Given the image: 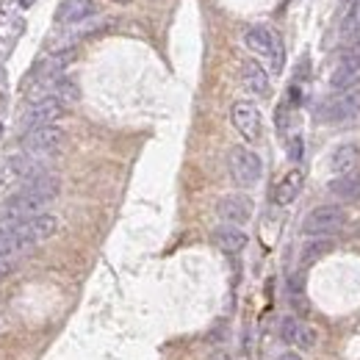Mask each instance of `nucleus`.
<instances>
[{"label":"nucleus","mask_w":360,"mask_h":360,"mask_svg":"<svg viewBox=\"0 0 360 360\" xmlns=\"http://www.w3.org/2000/svg\"><path fill=\"white\" fill-rule=\"evenodd\" d=\"M244 45H247L255 56L266 58L274 72L283 69L285 53H283V42H280V36H277L274 31H269V28H263V25H252V28H247V34H244Z\"/></svg>","instance_id":"nucleus-5"},{"label":"nucleus","mask_w":360,"mask_h":360,"mask_svg":"<svg viewBox=\"0 0 360 360\" xmlns=\"http://www.w3.org/2000/svg\"><path fill=\"white\" fill-rule=\"evenodd\" d=\"M357 84H360V42H355L344 53L341 64L333 69L330 89H335V92H352Z\"/></svg>","instance_id":"nucleus-8"},{"label":"nucleus","mask_w":360,"mask_h":360,"mask_svg":"<svg viewBox=\"0 0 360 360\" xmlns=\"http://www.w3.org/2000/svg\"><path fill=\"white\" fill-rule=\"evenodd\" d=\"M213 244L219 247L222 252H228V255H236V252H241L244 247H247V233L241 230V228H236V225H219L213 230Z\"/></svg>","instance_id":"nucleus-17"},{"label":"nucleus","mask_w":360,"mask_h":360,"mask_svg":"<svg viewBox=\"0 0 360 360\" xmlns=\"http://www.w3.org/2000/svg\"><path fill=\"white\" fill-rule=\"evenodd\" d=\"M97 12L95 0H61V6L56 9V23L58 25H75Z\"/></svg>","instance_id":"nucleus-13"},{"label":"nucleus","mask_w":360,"mask_h":360,"mask_svg":"<svg viewBox=\"0 0 360 360\" xmlns=\"http://www.w3.org/2000/svg\"><path fill=\"white\" fill-rule=\"evenodd\" d=\"M0 136H3V125H0Z\"/></svg>","instance_id":"nucleus-27"},{"label":"nucleus","mask_w":360,"mask_h":360,"mask_svg":"<svg viewBox=\"0 0 360 360\" xmlns=\"http://www.w3.org/2000/svg\"><path fill=\"white\" fill-rule=\"evenodd\" d=\"M50 97H56V100L64 103V106H72V103H78L81 89H78V84L72 81V78L58 75V78H53V84H50Z\"/></svg>","instance_id":"nucleus-20"},{"label":"nucleus","mask_w":360,"mask_h":360,"mask_svg":"<svg viewBox=\"0 0 360 360\" xmlns=\"http://www.w3.org/2000/svg\"><path fill=\"white\" fill-rule=\"evenodd\" d=\"M274 360H302V357H300L297 352H283V355H277Z\"/></svg>","instance_id":"nucleus-23"},{"label":"nucleus","mask_w":360,"mask_h":360,"mask_svg":"<svg viewBox=\"0 0 360 360\" xmlns=\"http://www.w3.org/2000/svg\"><path fill=\"white\" fill-rule=\"evenodd\" d=\"M9 233H12V241L20 250H28V247H36L42 241H47L56 230H58V219L53 213H36V216H28L23 222H12L6 225Z\"/></svg>","instance_id":"nucleus-2"},{"label":"nucleus","mask_w":360,"mask_h":360,"mask_svg":"<svg viewBox=\"0 0 360 360\" xmlns=\"http://www.w3.org/2000/svg\"><path fill=\"white\" fill-rule=\"evenodd\" d=\"M241 81H244V86H247V92H252V95H269V89H272V84H269V72L261 67V61H255V58H247L244 64H241Z\"/></svg>","instance_id":"nucleus-16"},{"label":"nucleus","mask_w":360,"mask_h":360,"mask_svg":"<svg viewBox=\"0 0 360 360\" xmlns=\"http://www.w3.org/2000/svg\"><path fill=\"white\" fill-rule=\"evenodd\" d=\"M58 191H61V180L50 172L25 180L17 194H12L3 205H0V225L23 222V219H28V216L42 213V208L50 205L58 197Z\"/></svg>","instance_id":"nucleus-1"},{"label":"nucleus","mask_w":360,"mask_h":360,"mask_svg":"<svg viewBox=\"0 0 360 360\" xmlns=\"http://www.w3.org/2000/svg\"><path fill=\"white\" fill-rule=\"evenodd\" d=\"M114 3H130V0H114Z\"/></svg>","instance_id":"nucleus-26"},{"label":"nucleus","mask_w":360,"mask_h":360,"mask_svg":"<svg viewBox=\"0 0 360 360\" xmlns=\"http://www.w3.org/2000/svg\"><path fill=\"white\" fill-rule=\"evenodd\" d=\"M357 164H360V144H355V141H344L330 153V172L338 178L349 175Z\"/></svg>","instance_id":"nucleus-14"},{"label":"nucleus","mask_w":360,"mask_h":360,"mask_svg":"<svg viewBox=\"0 0 360 360\" xmlns=\"http://www.w3.org/2000/svg\"><path fill=\"white\" fill-rule=\"evenodd\" d=\"M228 172H230L236 186L252 189L261 180V175H263V161L250 147H233L230 156H228Z\"/></svg>","instance_id":"nucleus-4"},{"label":"nucleus","mask_w":360,"mask_h":360,"mask_svg":"<svg viewBox=\"0 0 360 360\" xmlns=\"http://www.w3.org/2000/svg\"><path fill=\"white\" fill-rule=\"evenodd\" d=\"M75 61V50L72 47H67V50H58V53H53L50 58H45L39 67H36V78H42V81H50V78H58L61 72Z\"/></svg>","instance_id":"nucleus-18"},{"label":"nucleus","mask_w":360,"mask_h":360,"mask_svg":"<svg viewBox=\"0 0 360 360\" xmlns=\"http://www.w3.org/2000/svg\"><path fill=\"white\" fill-rule=\"evenodd\" d=\"M64 139H67V133L58 125L31 128L20 136V147H23V153H31V156H47V153H56L61 147Z\"/></svg>","instance_id":"nucleus-7"},{"label":"nucleus","mask_w":360,"mask_h":360,"mask_svg":"<svg viewBox=\"0 0 360 360\" xmlns=\"http://www.w3.org/2000/svg\"><path fill=\"white\" fill-rule=\"evenodd\" d=\"M34 3H36V0H20V6H23V9H31Z\"/></svg>","instance_id":"nucleus-25"},{"label":"nucleus","mask_w":360,"mask_h":360,"mask_svg":"<svg viewBox=\"0 0 360 360\" xmlns=\"http://www.w3.org/2000/svg\"><path fill=\"white\" fill-rule=\"evenodd\" d=\"M252 200L247 197V194H225L219 202H216V213H219V219L225 222V225H236V228H241V225H247L250 219H252Z\"/></svg>","instance_id":"nucleus-9"},{"label":"nucleus","mask_w":360,"mask_h":360,"mask_svg":"<svg viewBox=\"0 0 360 360\" xmlns=\"http://www.w3.org/2000/svg\"><path fill=\"white\" fill-rule=\"evenodd\" d=\"M302 186H305V175H302V169H291L288 175H283V180H280V183L274 186V191H272L274 205H291V202L300 197Z\"/></svg>","instance_id":"nucleus-15"},{"label":"nucleus","mask_w":360,"mask_h":360,"mask_svg":"<svg viewBox=\"0 0 360 360\" xmlns=\"http://www.w3.org/2000/svg\"><path fill=\"white\" fill-rule=\"evenodd\" d=\"M327 191L341 202H357L360 200V175H355V172L341 175L327 183Z\"/></svg>","instance_id":"nucleus-19"},{"label":"nucleus","mask_w":360,"mask_h":360,"mask_svg":"<svg viewBox=\"0 0 360 360\" xmlns=\"http://www.w3.org/2000/svg\"><path fill=\"white\" fill-rule=\"evenodd\" d=\"M230 119H233V128L247 139V141H258L261 139V111L255 108V103L250 100H239L233 103L230 108Z\"/></svg>","instance_id":"nucleus-12"},{"label":"nucleus","mask_w":360,"mask_h":360,"mask_svg":"<svg viewBox=\"0 0 360 360\" xmlns=\"http://www.w3.org/2000/svg\"><path fill=\"white\" fill-rule=\"evenodd\" d=\"M277 333H280V338H283L288 346H297V349H305V352H311V349L316 346V341H319L316 330H313L311 324H305L302 319H297V316H285V319L280 322Z\"/></svg>","instance_id":"nucleus-11"},{"label":"nucleus","mask_w":360,"mask_h":360,"mask_svg":"<svg viewBox=\"0 0 360 360\" xmlns=\"http://www.w3.org/2000/svg\"><path fill=\"white\" fill-rule=\"evenodd\" d=\"M9 269H12V263H9V261H0V277L9 274Z\"/></svg>","instance_id":"nucleus-24"},{"label":"nucleus","mask_w":360,"mask_h":360,"mask_svg":"<svg viewBox=\"0 0 360 360\" xmlns=\"http://www.w3.org/2000/svg\"><path fill=\"white\" fill-rule=\"evenodd\" d=\"M360 114V89H352V92H338L335 97L324 100L316 111L319 122H327V125H338V122H349Z\"/></svg>","instance_id":"nucleus-6"},{"label":"nucleus","mask_w":360,"mask_h":360,"mask_svg":"<svg viewBox=\"0 0 360 360\" xmlns=\"http://www.w3.org/2000/svg\"><path fill=\"white\" fill-rule=\"evenodd\" d=\"M64 114H67V106L47 95V97H42V100H34V103H31V108L23 114V125H25V130H31V128H45V125H56Z\"/></svg>","instance_id":"nucleus-10"},{"label":"nucleus","mask_w":360,"mask_h":360,"mask_svg":"<svg viewBox=\"0 0 360 360\" xmlns=\"http://www.w3.org/2000/svg\"><path fill=\"white\" fill-rule=\"evenodd\" d=\"M330 250H333L330 239H311V241L302 247V266L316 263V261H319V258H324Z\"/></svg>","instance_id":"nucleus-21"},{"label":"nucleus","mask_w":360,"mask_h":360,"mask_svg":"<svg viewBox=\"0 0 360 360\" xmlns=\"http://www.w3.org/2000/svg\"><path fill=\"white\" fill-rule=\"evenodd\" d=\"M288 156H291V161H300L302 158V139L294 136L291 141H288Z\"/></svg>","instance_id":"nucleus-22"},{"label":"nucleus","mask_w":360,"mask_h":360,"mask_svg":"<svg viewBox=\"0 0 360 360\" xmlns=\"http://www.w3.org/2000/svg\"><path fill=\"white\" fill-rule=\"evenodd\" d=\"M344 225H346V211L341 205H319L305 216L302 233L308 239H330L341 233Z\"/></svg>","instance_id":"nucleus-3"}]
</instances>
